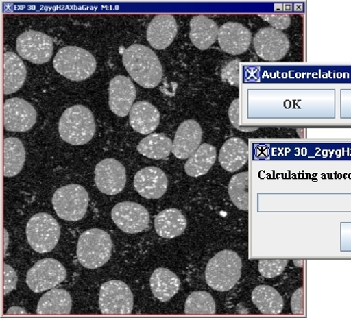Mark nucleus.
Instances as JSON below:
<instances>
[{"instance_id":"obj_24","label":"nucleus","mask_w":351,"mask_h":318,"mask_svg":"<svg viewBox=\"0 0 351 318\" xmlns=\"http://www.w3.org/2000/svg\"><path fill=\"white\" fill-rule=\"evenodd\" d=\"M73 302L70 293L53 288L41 297L36 313L40 315H68L72 310Z\"/></svg>"},{"instance_id":"obj_35","label":"nucleus","mask_w":351,"mask_h":318,"mask_svg":"<svg viewBox=\"0 0 351 318\" xmlns=\"http://www.w3.org/2000/svg\"><path fill=\"white\" fill-rule=\"evenodd\" d=\"M240 61L235 60L229 62L227 65L222 69L221 77L224 82H229L232 86H238L240 82Z\"/></svg>"},{"instance_id":"obj_7","label":"nucleus","mask_w":351,"mask_h":318,"mask_svg":"<svg viewBox=\"0 0 351 318\" xmlns=\"http://www.w3.org/2000/svg\"><path fill=\"white\" fill-rule=\"evenodd\" d=\"M61 230L56 219L45 212L34 215L27 224V238L29 246L38 253L53 250L58 244Z\"/></svg>"},{"instance_id":"obj_39","label":"nucleus","mask_w":351,"mask_h":318,"mask_svg":"<svg viewBox=\"0 0 351 318\" xmlns=\"http://www.w3.org/2000/svg\"><path fill=\"white\" fill-rule=\"evenodd\" d=\"M7 315H27L26 310L24 308H19V306H13V308H9L6 312Z\"/></svg>"},{"instance_id":"obj_3","label":"nucleus","mask_w":351,"mask_h":318,"mask_svg":"<svg viewBox=\"0 0 351 318\" xmlns=\"http://www.w3.org/2000/svg\"><path fill=\"white\" fill-rule=\"evenodd\" d=\"M242 260L238 254L224 250L210 258L206 269V280L213 290L226 292L237 284L242 274Z\"/></svg>"},{"instance_id":"obj_32","label":"nucleus","mask_w":351,"mask_h":318,"mask_svg":"<svg viewBox=\"0 0 351 318\" xmlns=\"http://www.w3.org/2000/svg\"><path fill=\"white\" fill-rule=\"evenodd\" d=\"M185 315H213L217 306L212 295L205 291H198L189 295L185 303Z\"/></svg>"},{"instance_id":"obj_2","label":"nucleus","mask_w":351,"mask_h":318,"mask_svg":"<svg viewBox=\"0 0 351 318\" xmlns=\"http://www.w3.org/2000/svg\"><path fill=\"white\" fill-rule=\"evenodd\" d=\"M96 132L93 112L84 105H75L64 112L59 122L61 138L72 145H84Z\"/></svg>"},{"instance_id":"obj_27","label":"nucleus","mask_w":351,"mask_h":318,"mask_svg":"<svg viewBox=\"0 0 351 318\" xmlns=\"http://www.w3.org/2000/svg\"><path fill=\"white\" fill-rule=\"evenodd\" d=\"M26 161L24 144L16 137H7L3 141V175L12 178L19 175Z\"/></svg>"},{"instance_id":"obj_36","label":"nucleus","mask_w":351,"mask_h":318,"mask_svg":"<svg viewBox=\"0 0 351 318\" xmlns=\"http://www.w3.org/2000/svg\"><path fill=\"white\" fill-rule=\"evenodd\" d=\"M17 273L11 265L4 264L3 267V293L4 296L13 291L17 285Z\"/></svg>"},{"instance_id":"obj_10","label":"nucleus","mask_w":351,"mask_h":318,"mask_svg":"<svg viewBox=\"0 0 351 318\" xmlns=\"http://www.w3.org/2000/svg\"><path fill=\"white\" fill-rule=\"evenodd\" d=\"M18 54L34 64L47 63L53 54V40L47 34L36 31H27L17 38Z\"/></svg>"},{"instance_id":"obj_6","label":"nucleus","mask_w":351,"mask_h":318,"mask_svg":"<svg viewBox=\"0 0 351 318\" xmlns=\"http://www.w3.org/2000/svg\"><path fill=\"white\" fill-rule=\"evenodd\" d=\"M88 201V193L84 186L69 184L55 192L52 204L60 219L77 221L86 216Z\"/></svg>"},{"instance_id":"obj_19","label":"nucleus","mask_w":351,"mask_h":318,"mask_svg":"<svg viewBox=\"0 0 351 318\" xmlns=\"http://www.w3.org/2000/svg\"><path fill=\"white\" fill-rule=\"evenodd\" d=\"M178 34V23L171 14L156 16L147 29V40L151 47L164 50L173 43Z\"/></svg>"},{"instance_id":"obj_4","label":"nucleus","mask_w":351,"mask_h":318,"mask_svg":"<svg viewBox=\"0 0 351 318\" xmlns=\"http://www.w3.org/2000/svg\"><path fill=\"white\" fill-rule=\"evenodd\" d=\"M112 250L113 243L106 231L93 228L80 235L77 247V260L86 269H99L109 262Z\"/></svg>"},{"instance_id":"obj_11","label":"nucleus","mask_w":351,"mask_h":318,"mask_svg":"<svg viewBox=\"0 0 351 318\" xmlns=\"http://www.w3.org/2000/svg\"><path fill=\"white\" fill-rule=\"evenodd\" d=\"M112 219L119 230L130 234H136L148 228L150 215L148 210L134 202L117 204L112 210Z\"/></svg>"},{"instance_id":"obj_16","label":"nucleus","mask_w":351,"mask_h":318,"mask_svg":"<svg viewBox=\"0 0 351 318\" xmlns=\"http://www.w3.org/2000/svg\"><path fill=\"white\" fill-rule=\"evenodd\" d=\"M203 130L194 120L184 121L178 130L173 143L174 156L180 160L189 159L201 146Z\"/></svg>"},{"instance_id":"obj_13","label":"nucleus","mask_w":351,"mask_h":318,"mask_svg":"<svg viewBox=\"0 0 351 318\" xmlns=\"http://www.w3.org/2000/svg\"><path fill=\"white\" fill-rule=\"evenodd\" d=\"M256 54L263 60H281L290 49V42L286 34L274 27H265L258 32L254 38Z\"/></svg>"},{"instance_id":"obj_38","label":"nucleus","mask_w":351,"mask_h":318,"mask_svg":"<svg viewBox=\"0 0 351 318\" xmlns=\"http://www.w3.org/2000/svg\"><path fill=\"white\" fill-rule=\"evenodd\" d=\"M228 115L234 127L239 130H243L240 125V99H236L232 102L229 108Z\"/></svg>"},{"instance_id":"obj_18","label":"nucleus","mask_w":351,"mask_h":318,"mask_svg":"<svg viewBox=\"0 0 351 318\" xmlns=\"http://www.w3.org/2000/svg\"><path fill=\"white\" fill-rule=\"evenodd\" d=\"M219 43L226 53L240 55L245 53L252 43V34L250 29L239 24L228 22L220 27Z\"/></svg>"},{"instance_id":"obj_22","label":"nucleus","mask_w":351,"mask_h":318,"mask_svg":"<svg viewBox=\"0 0 351 318\" xmlns=\"http://www.w3.org/2000/svg\"><path fill=\"white\" fill-rule=\"evenodd\" d=\"M217 23L204 15L195 16L190 22V40L199 50H206L219 38Z\"/></svg>"},{"instance_id":"obj_1","label":"nucleus","mask_w":351,"mask_h":318,"mask_svg":"<svg viewBox=\"0 0 351 318\" xmlns=\"http://www.w3.org/2000/svg\"><path fill=\"white\" fill-rule=\"evenodd\" d=\"M123 63L133 81L143 88H155L162 82V64L155 52L145 45H133L126 48Z\"/></svg>"},{"instance_id":"obj_33","label":"nucleus","mask_w":351,"mask_h":318,"mask_svg":"<svg viewBox=\"0 0 351 318\" xmlns=\"http://www.w3.org/2000/svg\"><path fill=\"white\" fill-rule=\"evenodd\" d=\"M288 265L286 260H263L258 262V271L263 278H274L282 274Z\"/></svg>"},{"instance_id":"obj_17","label":"nucleus","mask_w":351,"mask_h":318,"mask_svg":"<svg viewBox=\"0 0 351 318\" xmlns=\"http://www.w3.org/2000/svg\"><path fill=\"white\" fill-rule=\"evenodd\" d=\"M167 185L169 180L166 173L156 167H147L140 169L135 175V189L140 195L146 199H160L166 193Z\"/></svg>"},{"instance_id":"obj_37","label":"nucleus","mask_w":351,"mask_h":318,"mask_svg":"<svg viewBox=\"0 0 351 318\" xmlns=\"http://www.w3.org/2000/svg\"><path fill=\"white\" fill-rule=\"evenodd\" d=\"M304 288H300L293 293L292 298V310L293 315H304Z\"/></svg>"},{"instance_id":"obj_14","label":"nucleus","mask_w":351,"mask_h":318,"mask_svg":"<svg viewBox=\"0 0 351 318\" xmlns=\"http://www.w3.org/2000/svg\"><path fill=\"white\" fill-rule=\"evenodd\" d=\"M126 171L121 162L105 159L95 167V184L102 193L117 195L125 188Z\"/></svg>"},{"instance_id":"obj_21","label":"nucleus","mask_w":351,"mask_h":318,"mask_svg":"<svg viewBox=\"0 0 351 318\" xmlns=\"http://www.w3.org/2000/svg\"><path fill=\"white\" fill-rule=\"evenodd\" d=\"M249 159V147L243 139L233 137L222 145L219 152V162L229 173H235L244 167Z\"/></svg>"},{"instance_id":"obj_15","label":"nucleus","mask_w":351,"mask_h":318,"mask_svg":"<svg viewBox=\"0 0 351 318\" xmlns=\"http://www.w3.org/2000/svg\"><path fill=\"white\" fill-rule=\"evenodd\" d=\"M136 98V88L130 77L117 75L109 86V106L119 117L130 114Z\"/></svg>"},{"instance_id":"obj_9","label":"nucleus","mask_w":351,"mask_h":318,"mask_svg":"<svg viewBox=\"0 0 351 318\" xmlns=\"http://www.w3.org/2000/svg\"><path fill=\"white\" fill-rule=\"evenodd\" d=\"M66 276L65 267L61 262L54 258H45L27 271V284L34 293L45 292L61 284Z\"/></svg>"},{"instance_id":"obj_28","label":"nucleus","mask_w":351,"mask_h":318,"mask_svg":"<svg viewBox=\"0 0 351 318\" xmlns=\"http://www.w3.org/2000/svg\"><path fill=\"white\" fill-rule=\"evenodd\" d=\"M217 157L215 146L208 143L201 144L196 152L186 162L185 173L192 178L205 175L215 164Z\"/></svg>"},{"instance_id":"obj_40","label":"nucleus","mask_w":351,"mask_h":318,"mask_svg":"<svg viewBox=\"0 0 351 318\" xmlns=\"http://www.w3.org/2000/svg\"><path fill=\"white\" fill-rule=\"evenodd\" d=\"M4 233V257L6 256L7 253V248H8V232H7V230L5 228L3 230Z\"/></svg>"},{"instance_id":"obj_34","label":"nucleus","mask_w":351,"mask_h":318,"mask_svg":"<svg viewBox=\"0 0 351 318\" xmlns=\"http://www.w3.org/2000/svg\"><path fill=\"white\" fill-rule=\"evenodd\" d=\"M261 18L266 22L269 23L272 27L284 31L288 29L291 25V16L286 13H271V14H259Z\"/></svg>"},{"instance_id":"obj_5","label":"nucleus","mask_w":351,"mask_h":318,"mask_svg":"<svg viewBox=\"0 0 351 318\" xmlns=\"http://www.w3.org/2000/svg\"><path fill=\"white\" fill-rule=\"evenodd\" d=\"M55 70L66 79L82 82L89 79L96 70V60L93 54L84 48H61L54 57Z\"/></svg>"},{"instance_id":"obj_25","label":"nucleus","mask_w":351,"mask_h":318,"mask_svg":"<svg viewBox=\"0 0 351 318\" xmlns=\"http://www.w3.org/2000/svg\"><path fill=\"white\" fill-rule=\"evenodd\" d=\"M150 284L156 299L160 302H169L178 294L181 282L180 279L173 271L160 267L153 272Z\"/></svg>"},{"instance_id":"obj_23","label":"nucleus","mask_w":351,"mask_h":318,"mask_svg":"<svg viewBox=\"0 0 351 318\" xmlns=\"http://www.w3.org/2000/svg\"><path fill=\"white\" fill-rule=\"evenodd\" d=\"M3 60V93L12 95L19 90L26 81V65L14 52H5Z\"/></svg>"},{"instance_id":"obj_29","label":"nucleus","mask_w":351,"mask_h":318,"mask_svg":"<svg viewBox=\"0 0 351 318\" xmlns=\"http://www.w3.org/2000/svg\"><path fill=\"white\" fill-rule=\"evenodd\" d=\"M252 301L263 315H276L283 310V298L277 290L270 286L261 285L254 288Z\"/></svg>"},{"instance_id":"obj_12","label":"nucleus","mask_w":351,"mask_h":318,"mask_svg":"<svg viewBox=\"0 0 351 318\" xmlns=\"http://www.w3.org/2000/svg\"><path fill=\"white\" fill-rule=\"evenodd\" d=\"M36 109L22 98H11L3 105V125L8 132H25L36 123Z\"/></svg>"},{"instance_id":"obj_20","label":"nucleus","mask_w":351,"mask_h":318,"mask_svg":"<svg viewBox=\"0 0 351 318\" xmlns=\"http://www.w3.org/2000/svg\"><path fill=\"white\" fill-rule=\"evenodd\" d=\"M160 118L159 110L147 101L134 103L130 112V125L141 134H152L159 127Z\"/></svg>"},{"instance_id":"obj_26","label":"nucleus","mask_w":351,"mask_h":318,"mask_svg":"<svg viewBox=\"0 0 351 318\" xmlns=\"http://www.w3.org/2000/svg\"><path fill=\"white\" fill-rule=\"evenodd\" d=\"M187 219L178 209H167L155 217V230L158 235L166 239H173L184 232Z\"/></svg>"},{"instance_id":"obj_31","label":"nucleus","mask_w":351,"mask_h":318,"mask_svg":"<svg viewBox=\"0 0 351 318\" xmlns=\"http://www.w3.org/2000/svg\"><path fill=\"white\" fill-rule=\"evenodd\" d=\"M250 178L247 171L232 176L228 185L231 201L238 209L247 210L250 208Z\"/></svg>"},{"instance_id":"obj_30","label":"nucleus","mask_w":351,"mask_h":318,"mask_svg":"<svg viewBox=\"0 0 351 318\" xmlns=\"http://www.w3.org/2000/svg\"><path fill=\"white\" fill-rule=\"evenodd\" d=\"M173 143L165 134H153L140 141L137 151L150 159H166L173 152Z\"/></svg>"},{"instance_id":"obj_8","label":"nucleus","mask_w":351,"mask_h":318,"mask_svg":"<svg viewBox=\"0 0 351 318\" xmlns=\"http://www.w3.org/2000/svg\"><path fill=\"white\" fill-rule=\"evenodd\" d=\"M99 308L104 315H128L132 313L133 294L121 280H110L101 286Z\"/></svg>"}]
</instances>
